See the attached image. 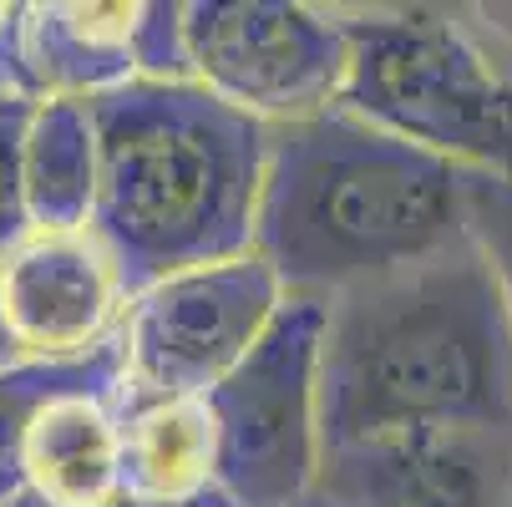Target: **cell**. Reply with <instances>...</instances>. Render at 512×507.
<instances>
[{
	"mask_svg": "<svg viewBox=\"0 0 512 507\" xmlns=\"http://www.w3.org/2000/svg\"><path fill=\"white\" fill-rule=\"evenodd\" d=\"M127 289L92 229L31 234L0 264V330L26 360H77L117 340Z\"/></svg>",
	"mask_w": 512,
	"mask_h": 507,
	"instance_id": "8",
	"label": "cell"
},
{
	"mask_svg": "<svg viewBox=\"0 0 512 507\" xmlns=\"http://www.w3.org/2000/svg\"><path fill=\"white\" fill-rule=\"evenodd\" d=\"M320 340L325 300L289 295L264 340L208 391L218 487L239 507H305L320 477Z\"/></svg>",
	"mask_w": 512,
	"mask_h": 507,
	"instance_id": "5",
	"label": "cell"
},
{
	"mask_svg": "<svg viewBox=\"0 0 512 507\" xmlns=\"http://www.w3.org/2000/svg\"><path fill=\"white\" fill-rule=\"evenodd\" d=\"M512 437V315L477 239L325 300L320 447Z\"/></svg>",
	"mask_w": 512,
	"mask_h": 507,
	"instance_id": "1",
	"label": "cell"
},
{
	"mask_svg": "<svg viewBox=\"0 0 512 507\" xmlns=\"http://www.w3.org/2000/svg\"><path fill=\"white\" fill-rule=\"evenodd\" d=\"M507 507H512V487H507Z\"/></svg>",
	"mask_w": 512,
	"mask_h": 507,
	"instance_id": "17",
	"label": "cell"
},
{
	"mask_svg": "<svg viewBox=\"0 0 512 507\" xmlns=\"http://www.w3.org/2000/svg\"><path fill=\"white\" fill-rule=\"evenodd\" d=\"M107 381H127L122 340H107L77 360H16V366H0V507L21 492V447L36 411L77 386H107Z\"/></svg>",
	"mask_w": 512,
	"mask_h": 507,
	"instance_id": "14",
	"label": "cell"
},
{
	"mask_svg": "<svg viewBox=\"0 0 512 507\" xmlns=\"http://www.w3.org/2000/svg\"><path fill=\"white\" fill-rule=\"evenodd\" d=\"M36 97L26 87H0V264H6L36 229L26 208V127Z\"/></svg>",
	"mask_w": 512,
	"mask_h": 507,
	"instance_id": "15",
	"label": "cell"
},
{
	"mask_svg": "<svg viewBox=\"0 0 512 507\" xmlns=\"http://www.w3.org/2000/svg\"><path fill=\"white\" fill-rule=\"evenodd\" d=\"M97 208L127 300L173 274L229 264L259 244L269 127L198 82H132L92 102Z\"/></svg>",
	"mask_w": 512,
	"mask_h": 507,
	"instance_id": "2",
	"label": "cell"
},
{
	"mask_svg": "<svg viewBox=\"0 0 512 507\" xmlns=\"http://www.w3.org/2000/svg\"><path fill=\"white\" fill-rule=\"evenodd\" d=\"M218 487V421L208 396H132L122 386V497L193 507Z\"/></svg>",
	"mask_w": 512,
	"mask_h": 507,
	"instance_id": "12",
	"label": "cell"
},
{
	"mask_svg": "<svg viewBox=\"0 0 512 507\" xmlns=\"http://www.w3.org/2000/svg\"><path fill=\"white\" fill-rule=\"evenodd\" d=\"M97 122L92 102H36L26 127V208L36 234L92 229L97 208Z\"/></svg>",
	"mask_w": 512,
	"mask_h": 507,
	"instance_id": "13",
	"label": "cell"
},
{
	"mask_svg": "<svg viewBox=\"0 0 512 507\" xmlns=\"http://www.w3.org/2000/svg\"><path fill=\"white\" fill-rule=\"evenodd\" d=\"M335 107L462 173L512 178V82L447 16H350Z\"/></svg>",
	"mask_w": 512,
	"mask_h": 507,
	"instance_id": "4",
	"label": "cell"
},
{
	"mask_svg": "<svg viewBox=\"0 0 512 507\" xmlns=\"http://www.w3.org/2000/svg\"><path fill=\"white\" fill-rule=\"evenodd\" d=\"M122 386H77L36 411L21 447V492L6 507L122 502Z\"/></svg>",
	"mask_w": 512,
	"mask_h": 507,
	"instance_id": "11",
	"label": "cell"
},
{
	"mask_svg": "<svg viewBox=\"0 0 512 507\" xmlns=\"http://www.w3.org/2000/svg\"><path fill=\"white\" fill-rule=\"evenodd\" d=\"M11 51L36 102H97L142 82V6L122 0L21 6Z\"/></svg>",
	"mask_w": 512,
	"mask_h": 507,
	"instance_id": "10",
	"label": "cell"
},
{
	"mask_svg": "<svg viewBox=\"0 0 512 507\" xmlns=\"http://www.w3.org/2000/svg\"><path fill=\"white\" fill-rule=\"evenodd\" d=\"M193 82L264 127L335 112L345 21L300 0H193L183 6Z\"/></svg>",
	"mask_w": 512,
	"mask_h": 507,
	"instance_id": "6",
	"label": "cell"
},
{
	"mask_svg": "<svg viewBox=\"0 0 512 507\" xmlns=\"http://www.w3.org/2000/svg\"><path fill=\"white\" fill-rule=\"evenodd\" d=\"M284 300V284L259 249L142 289L137 300H127L117 330L127 360V391L208 396L264 340Z\"/></svg>",
	"mask_w": 512,
	"mask_h": 507,
	"instance_id": "7",
	"label": "cell"
},
{
	"mask_svg": "<svg viewBox=\"0 0 512 507\" xmlns=\"http://www.w3.org/2000/svg\"><path fill=\"white\" fill-rule=\"evenodd\" d=\"M467 224L502 284V300L512 315V178L467 173Z\"/></svg>",
	"mask_w": 512,
	"mask_h": 507,
	"instance_id": "16",
	"label": "cell"
},
{
	"mask_svg": "<svg viewBox=\"0 0 512 507\" xmlns=\"http://www.w3.org/2000/svg\"><path fill=\"white\" fill-rule=\"evenodd\" d=\"M512 437H396L320 452L305 507H507Z\"/></svg>",
	"mask_w": 512,
	"mask_h": 507,
	"instance_id": "9",
	"label": "cell"
},
{
	"mask_svg": "<svg viewBox=\"0 0 512 507\" xmlns=\"http://www.w3.org/2000/svg\"><path fill=\"white\" fill-rule=\"evenodd\" d=\"M472 239L467 173L350 112L269 127L259 254L284 295L335 300Z\"/></svg>",
	"mask_w": 512,
	"mask_h": 507,
	"instance_id": "3",
	"label": "cell"
}]
</instances>
